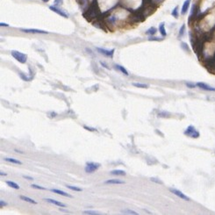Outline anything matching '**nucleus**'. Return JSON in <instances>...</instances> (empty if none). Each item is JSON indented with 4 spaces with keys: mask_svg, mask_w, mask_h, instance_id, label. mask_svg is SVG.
<instances>
[{
    "mask_svg": "<svg viewBox=\"0 0 215 215\" xmlns=\"http://www.w3.org/2000/svg\"><path fill=\"white\" fill-rule=\"evenodd\" d=\"M186 86L189 88H195L196 87V84H192L190 83H186Z\"/></svg>",
    "mask_w": 215,
    "mask_h": 215,
    "instance_id": "32",
    "label": "nucleus"
},
{
    "mask_svg": "<svg viewBox=\"0 0 215 215\" xmlns=\"http://www.w3.org/2000/svg\"><path fill=\"white\" fill-rule=\"evenodd\" d=\"M159 32H160L161 36H163V37H165L167 35V33H166V30H165V24L163 22L159 25Z\"/></svg>",
    "mask_w": 215,
    "mask_h": 215,
    "instance_id": "13",
    "label": "nucleus"
},
{
    "mask_svg": "<svg viewBox=\"0 0 215 215\" xmlns=\"http://www.w3.org/2000/svg\"><path fill=\"white\" fill-rule=\"evenodd\" d=\"M122 214H135V215L138 214L136 212L132 211V210H130V209H126L125 211H122Z\"/></svg>",
    "mask_w": 215,
    "mask_h": 215,
    "instance_id": "23",
    "label": "nucleus"
},
{
    "mask_svg": "<svg viewBox=\"0 0 215 215\" xmlns=\"http://www.w3.org/2000/svg\"><path fill=\"white\" fill-rule=\"evenodd\" d=\"M112 175H115V176H125L126 175V172L122 170H112L110 172Z\"/></svg>",
    "mask_w": 215,
    "mask_h": 215,
    "instance_id": "17",
    "label": "nucleus"
},
{
    "mask_svg": "<svg viewBox=\"0 0 215 215\" xmlns=\"http://www.w3.org/2000/svg\"><path fill=\"white\" fill-rule=\"evenodd\" d=\"M83 214H91V215H97V214H99V213L98 212H96V211H84L83 212Z\"/></svg>",
    "mask_w": 215,
    "mask_h": 215,
    "instance_id": "27",
    "label": "nucleus"
},
{
    "mask_svg": "<svg viewBox=\"0 0 215 215\" xmlns=\"http://www.w3.org/2000/svg\"><path fill=\"white\" fill-rule=\"evenodd\" d=\"M0 26H1V27H9V25H8V24H6V23H4V22H1V23H0Z\"/></svg>",
    "mask_w": 215,
    "mask_h": 215,
    "instance_id": "36",
    "label": "nucleus"
},
{
    "mask_svg": "<svg viewBox=\"0 0 215 215\" xmlns=\"http://www.w3.org/2000/svg\"><path fill=\"white\" fill-rule=\"evenodd\" d=\"M42 1H43V2H45V3H47V2H48L49 0H42Z\"/></svg>",
    "mask_w": 215,
    "mask_h": 215,
    "instance_id": "41",
    "label": "nucleus"
},
{
    "mask_svg": "<svg viewBox=\"0 0 215 215\" xmlns=\"http://www.w3.org/2000/svg\"><path fill=\"white\" fill-rule=\"evenodd\" d=\"M97 51L100 54H104L106 56H108V57H112L113 56V54H114V49H112V50H107V49H104V48H96Z\"/></svg>",
    "mask_w": 215,
    "mask_h": 215,
    "instance_id": "7",
    "label": "nucleus"
},
{
    "mask_svg": "<svg viewBox=\"0 0 215 215\" xmlns=\"http://www.w3.org/2000/svg\"><path fill=\"white\" fill-rule=\"evenodd\" d=\"M184 135H186V136H189V137H191V138H193V139H197V138H199V132L193 126H189L188 127L186 128V130L184 132Z\"/></svg>",
    "mask_w": 215,
    "mask_h": 215,
    "instance_id": "3",
    "label": "nucleus"
},
{
    "mask_svg": "<svg viewBox=\"0 0 215 215\" xmlns=\"http://www.w3.org/2000/svg\"><path fill=\"white\" fill-rule=\"evenodd\" d=\"M4 160L6 161H9V162H12V163H15V164H19V165H21L22 162L17 159H14V158H10V157H5Z\"/></svg>",
    "mask_w": 215,
    "mask_h": 215,
    "instance_id": "19",
    "label": "nucleus"
},
{
    "mask_svg": "<svg viewBox=\"0 0 215 215\" xmlns=\"http://www.w3.org/2000/svg\"><path fill=\"white\" fill-rule=\"evenodd\" d=\"M19 199H22V200H24V201L31 203V204H34V205L37 204V202L35 201V200H33V199H30V198H28V197H26V196H23V195H20V196H19Z\"/></svg>",
    "mask_w": 215,
    "mask_h": 215,
    "instance_id": "15",
    "label": "nucleus"
},
{
    "mask_svg": "<svg viewBox=\"0 0 215 215\" xmlns=\"http://www.w3.org/2000/svg\"><path fill=\"white\" fill-rule=\"evenodd\" d=\"M83 127H84V129H86V130H88V131H91V132H97V129H96V128L89 127V126H84Z\"/></svg>",
    "mask_w": 215,
    "mask_h": 215,
    "instance_id": "31",
    "label": "nucleus"
},
{
    "mask_svg": "<svg viewBox=\"0 0 215 215\" xmlns=\"http://www.w3.org/2000/svg\"><path fill=\"white\" fill-rule=\"evenodd\" d=\"M148 40H156V41H160V40H162V38L154 37V35H152L151 37H149V38H148Z\"/></svg>",
    "mask_w": 215,
    "mask_h": 215,
    "instance_id": "30",
    "label": "nucleus"
},
{
    "mask_svg": "<svg viewBox=\"0 0 215 215\" xmlns=\"http://www.w3.org/2000/svg\"><path fill=\"white\" fill-rule=\"evenodd\" d=\"M52 192H54L56 194H59V195H62V196H64V197H67V198H72L71 195H69L68 193L63 191V190H57V189H51L50 190Z\"/></svg>",
    "mask_w": 215,
    "mask_h": 215,
    "instance_id": "12",
    "label": "nucleus"
},
{
    "mask_svg": "<svg viewBox=\"0 0 215 215\" xmlns=\"http://www.w3.org/2000/svg\"><path fill=\"white\" fill-rule=\"evenodd\" d=\"M100 167V163L97 162H93V161H88L86 162V166L84 168V170L88 174H92L95 172L98 168Z\"/></svg>",
    "mask_w": 215,
    "mask_h": 215,
    "instance_id": "2",
    "label": "nucleus"
},
{
    "mask_svg": "<svg viewBox=\"0 0 215 215\" xmlns=\"http://www.w3.org/2000/svg\"><path fill=\"white\" fill-rule=\"evenodd\" d=\"M196 86L199 87V88H200L202 90H204V91L215 92V88L210 86V85H208V84H206V83H196Z\"/></svg>",
    "mask_w": 215,
    "mask_h": 215,
    "instance_id": "8",
    "label": "nucleus"
},
{
    "mask_svg": "<svg viewBox=\"0 0 215 215\" xmlns=\"http://www.w3.org/2000/svg\"><path fill=\"white\" fill-rule=\"evenodd\" d=\"M150 180H151L152 182H154V183H156V184H162V182H161L160 179H158V178H156V177H151Z\"/></svg>",
    "mask_w": 215,
    "mask_h": 215,
    "instance_id": "28",
    "label": "nucleus"
},
{
    "mask_svg": "<svg viewBox=\"0 0 215 215\" xmlns=\"http://www.w3.org/2000/svg\"><path fill=\"white\" fill-rule=\"evenodd\" d=\"M106 184H124L125 181L122 180H119V179H111V180H107L105 182Z\"/></svg>",
    "mask_w": 215,
    "mask_h": 215,
    "instance_id": "11",
    "label": "nucleus"
},
{
    "mask_svg": "<svg viewBox=\"0 0 215 215\" xmlns=\"http://www.w3.org/2000/svg\"><path fill=\"white\" fill-rule=\"evenodd\" d=\"M0 175H1V176H7V174H6V173H4V172H2V171H1V172H0Z\"/></svg>",
    "mask_w": 215,
    "mask_h": 215,
    "instance_id": "39",
    "label": "nucleus"
},
{
    "mask_svg": "<svg viewBox=\"0 0 215 215\" xmlns=\"http://www.w3.org/2000/svg\"><path fill=\"white\" fill-rule=\"evenodd\" d=\"M114 68H117L118 70H120L121 73H123V74H124V75H126V76H128V75H129V73L127 72V70H126L125 68L123 67V66H121V65L115 64V65H114Z\"/></svg>",
    "mask_w": 215,
    "mask_h": 215,
    "instance_id": "14",
    "label": "nucleus"
},
{
    "mask_svg": "<svg viewBox=\"0 0 215 215\" xmlns=\"http://www.w3.org/2000/svg\"><path fill=\"white\" fill-rule=\"evenodd\" d=\"M5 205H7V203H6V202L0 200V207H1V208H3V207L5 206Z\"/></svg>",
    "mask_w": 215,
    "mask_h": 215,
    "instance_id": "33",
    "label": "nucleus"
},
{
    "mask_svg": "<svg viewBox=\"0 0 215 215\" xmlns=\"http://www.w3.org/2000/svg\"><path fill=\"white\" fill-rule=\"evenodd\" d=\"M156 32H157V29L155 28V27H150L148 30H147V32H146V33L147 34H148V35H155V33H156Z\"/></svg>",
    "mask_w": 215,
    "mask_h": 215,
    "instance_id": "20",
    "label": "nucleus"
},
{
    "mask_svg": "<svg viewBox=\"0 0 215 215\" xmlns=\"http://www.w3.org/2000/svg\"><path fill=\"white\" fill-rule=\"evenodd\" d=\"M11 54L13 55L14 59H16L20 63H26L27 61V55L24 53H21L19 51H17V50H13L11 52Z\"/></svg>",
    "mask_w": 215,
    "mask_h": 215,
    "instance_id": "1",
    "label": "nucleus"
},
{
    "mask_svg": "<svg viewBox=\"0 0 215 215\" xmlns=\"http://www.w3.org/2000/svg\"><path fill=\"white\" fill-rule=\"evenodd\" d=\"M49 9H50L52 12H54V13L58 14V15H60V16H62V17H63V18H66V19L68 18V15L65 12H63V11H62L61 9H59L56 5H55V6H54V5H50V6H49Z\"/></svg>",
    "mask_w": 215,
    "mask_h": 215,
    "instance_id": "5",
    "label": "nucleus"
},
{
    "mask_svg": "<svg viewBox=\"0 0 215 215\" xmlns=\"http://www.w3.org/2000/svg\"><path fill=\"white\" fill-rule=\"evenodd\" d=\"M155 132H156L157 134H159V135H161V136H163V135H162L161 133H160V131H159V130H155Z\"/></svg>",
    "mask_w": 215,
    "mask_h": 215,
    "instance_id": "40",
    "label": "nucleus"
},
{
    "mask_svg": "<svg viewBox=\"0 0 215 215\" xmlns=\"http://www.w3.org/2000/svg\"><path fill=\"white\" fill-rule=\"evenodd\" d=\"M44 200L48 202V203H51V204H53V205H57V206H60V207H66V206H67L65 204H63V203H62V202L57 201V200H54L53 199H44Z\"/></svg>",
    "mask_w": 215,
    "mask_h": 215,
    "instance_id": "9",
    "label": "nucleus"
},
{
    "mask_svg": "<svg viewBox=\"0 0 215 215\" xmlns=\"http://www.w3.org/2000/svg\"><path fill=\"white\" fill-rule=\"evenodd\" d=\"M181 47H182V48H183L184 51H186L187 53H190V48H189L188 45H187L185 42H182V43H181Z\"/></svg>",
    "mask_w": 215,
    "mask_h": 215,
    "instance_id": "24",
    "label": "nucleus"
},
{
    "mask_svg": "<svg viewBox=\"0 0 215 215\" xmlns=\"http://www.w3.org/2000/svg\"><path fill=\"white\" fill-rule=\"evenodd\" d=\"M170 192H172L173 194H175L176 196H177L178 198H180V199H184V200H185V201H190V199L189 197H187L184 193H183V192L180 191L179 190L170 188Z\"/></svg>",
    "mask_w": 215,
    "mask_h": 215,
    "instance_id": "4",
    "label": "nucleus"
},
{
    "mask_svg": "<svg viewBox=\"0 0 215 215\" xmlns=\"http://www.w3.org/2000/svg\"><path fill=\"white\" fill-rule=\"evenodd\" d=\"M184 32H185V25L184 24L181 28L179 29V33H178V37L179 38H181V37H183L184 36Z\"/></svg>",
    "mask_w": 215,
    "mask_h": 215,
    "instance_id": "22",
    "label": "nucleus"
},
{
    "mask_svg": "<svg viewBox=\"0 0 215 215\" xmlns=\"http://www.w3.org/2000/svg\"><path fill=\"white\" fill-rule=\"evenodd\" d=\"M68 189L69 190H75V191H82L83 189L79 188V187H77V186H72V185H67L66 186Z\"/></svg>",
    "mask_w": 215,
    "mask_h": 215,
    "instance_id": "26",
    "label": "nucleus"
},
{
    "mask_svg": "<svg viewBox=\"0 0 215 215\" xmlns=\"http://www.w3.org/2000/svg\"><path fill=\"white\" fill-rule=\"evenodd\" d=\"M133 85L135 87H137V88H141V89H147L148 88V84H146V83H133Z\"/></svg>",
    "mask_w": 215,
    "mask_h": 215,
    "instance_id": "18",
    "label": "nucleus"
},
{
    "mask_svg": "<svg viewBox=\"0 0 215 215\" xmlns=\"http://www.w3.org/2000/svg\"><path fill=\"white\" fill-rule=\"evenodd\" d=\"M23 177L25 178V179H27V180H33V177H32V176H23Z\"/></svg>",
    "mask_w": 215,
    "mask_h": 215,
    "instance_id": "35",
    "label": "nucleus"
},
{
    "mask_svg": "<svg viewBox=\"0 0 215 215\" xmlns=\"http://www.w3.org/2000/svg\"><path fill=\"white\" fill-rule=\"evenodd\" d=\"M100 63H101V65H102V66H103V67L106 68H107V69H109V67H108V66H107V65H106V63H104V62H100Z\"/></svg>",
    "mask_w": 215,
    "mask_h": 215,
    "instance_id": "37",
    "label": "nucleus"
},
{
    "mask_svg": "<svg viewBox=\"0 0 215 215\" xmlns=\"http://www.w3.org/2000/svg\"><path fill=\"white\" fill-rule=\"evenodd\" d=\"M170 113L168 112H165V111H161V112L158 113V117L160 118H170Z\"/></svg>",
    "mask_w": 215,
    "mask_h": 215,
    "instance_id": "21",
    "label": "nucleus"
},
{
    "mask_svg": "<svg viewBox=\"0 0 215 215\" xmlns=\"http://www.w3.org/2000/svg\"><path fill=\"white\" fill-rule=\"evenodd\" d=\"M171 15H172L175 19L178 18V6H176L175 8L173 9V11H172V13H171Z\"/></svg>",
    "mask_w": 215,
    "mask_h": 215,
    "instance_id": "25",
    "label": "nucleus"
},
{
    "mask_svg": "<svg viewBox=\"0 0 215 215\" xmlns=\"http://www.w3.org/2000/svg\"><path fill=\"white\" fill-rule=\"evenodd\" d=\"M20 31L24 32V33H42V34H47L48 33L47 31L44 30H40V29H25V28H21Z\"/></svg>",
    "mask_w": 215,
    "mask_h": 215,
    "instance_id": "6",
    "label": "nucleus"
},
{
    "mask_svg": "<svg viewBox=\"0 0 215 215\" xmlns=\"http://www.w3.org/2000/svg\"><path fill=\"white\" fill-rule=\"evenodd\" d=\"M190 0H185L183 6H182V10H181V13L182 15H184L186 14V13L188 12L189 7H190Z\"/></svg>",
    "mask_w": 215,
    "mask_h": 215,
    "instance_id": "10",
    "label": "nucleus"
},
{
    "mask_svg": "<svg viewBox=\"0 0 215 215\" xmlns=\"http://www.w3.org/2000/svg\"><path fill=\"white\" fill-rule=\"evenodd\" d=\"M31 187L34 189H38V190H46V188H44V187H42V186H40V185H38V184H31Z\"/></svg>",
    "mask_w": 215,
    "mask_h": 215,
    "instance_id": "29",
    "label": "nucleus"
},
{
    "mask_svg": "<svg viewBox=\"0 0 215 215\" xmlns=\"http://www.w3.org/2000/svg\"><path fill=\"white\" fill-rule=\"evenodd\" d=\"M62 0H54V4L57 6L58 4H62Z\"/></svg>",
    "mask_w": 215,
    "mask_h": 215,
    "instance_id": "34",
    "label": "nucleus"
},
{
    "mask_svg": "<svg viewBox=\"0 0 215 215\" xmlns=\"http://www.w3.org/2000/svg\"><path fill=\"white\" fill-rule=\"evenodd\" d=\"M6 184H7L8 186H10L11 188L16 189V190H19V189L20 188L19 185L18 184H16L13 181H6Z\"/></svg>",
    "mask_w": 215,
    "mask_h": 215,
    "instance_id": "16",
    "label": "nucleus"
},
{
    "mask_svg": "<svg viewBox=\"0 0 215 215\" xmlns=\"http://www.w3.org/2000/svg\"><path fill=\"white\" fill-rule=\"evenodd\" d=\"M162 1H163V0H153V2L155 3V4H160Z\"/></svg>",
    "mask_w": 215,
    "mask_h": 215,
    "instance_id": "38",
    "label": "nucleus"
}]
</instances>
